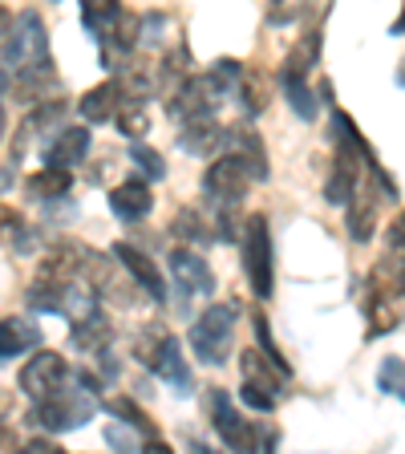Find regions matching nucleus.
<instances>
[{
	"instance_id": "nucleus-27",
	"label": "nucleus",
	"mask_w": 405,
	"mask_h": 454,
	"mask_svg": "<svg viewBox=\"0 0 405 454\" xmlns=\"http://www.w3.org/2000/svg\"><path fill=\"white\" fill-rule=\"evenodd\" d=\"M118 118V130L130 142H142V134L151 130V102H134V98H122V106L113 110Z\"/></svg>"
},
{
	"instance_id": "nucleus-25",
	"label": "nucleus",
	"mask_w": 405,
	"mask_h": 454,
	"mask_svg": "<svg viewBox=\"0 0 405 454\" xmlns=\"http://www.w3.org/2000/svg\"><path fill=\"white\" fill-rule=\"evenodd\" d=\"M191 77V53H187V45H175L167 57L159 61V74L151 77L159 90H167V94H175L183 82Z\"/></svg>"
},
{
	"instance_id": "nucleus-37",
	"label": "nucleus",
	"mask_w": 405,
	"mask_h": 454,
	"mask_svg": "<svg viewBox=\"0 0 405 454\" xmlns=\"http://www.w3.org/2000/svg\"><path fill=\"white\" fill-rule=\"evenodd\" d=\"M284 90H288V102H292V110L300 114L304 122H312V118L321 114V110H316V94H312L304 82H284Z\"/></svg>"
},
{
	"instance_id": "nucleus-38",
	"label": "nucleus",
	"mask_w": 405,
	"mask_h": 454,
	"mask_svg": "<svg viewBox=\"0 0 405 454\" xmlns=\"http://www.w3.org/2000/svg\"><path fill=\"white\" fill-rule=\"evenodd\" d=\"M102 434H105V442H110L118 454H138V438H134V430H126L122 422H110Z\"/></svg>"
},
{
	"instance_id": "nucleus-14",
	"label": "nucleus",
	"mask_w": 405,
	"mask_h": 454,
	"mask_svg": "<svg viewBox=\"0 0 405 454\" xmlns=\"http://www.w3.org/2000/svg\"><path fill=\"white\" fill-rule=\"evenodd\" d=\"M85 154H90V130H85V126H61V130L53 134V142L41 151V159L53 170H69V167H77Z\"/></svg>"
},
{
	"instance_id": "nucleus-32",
	"label": "nucleus",
	"mask_w": 405,
	"mask_h": 454,
	"mask_svg": "<svg viewBox=\"0 0 405 454\" xmlns=\"http://www.w3.org/2000/svg\"><path fill=\"white\" fill-rule=\"evenodd\" d=\"M162 337H167V329L162 325H142V333L134 337V357L142 361V365H154V357H159V349H162Z\"/></svg>"
},
{
	"instance_id": "nucleus-46",
	"label": "nucleus",
	"mask_w": 405,
	"mask_h": 454,
	"mask_svg": "<svg viewBox=\"0 0 405 454\" xmlns=\"http://www.w3.org/2000/svg\"><path fill=\"white\" fill-rule=\"evenodd\" d=\"M0 442H4V422H0Z\"/></svg>"
},
{
	"instance_id": "nucleus-18",
	"label": "nucleus",
	"mask_w": 405,
	"mask_h": 454,
	"mask_svg": "<svg viewBox=\"0 0 405 454\" xmlns=\"http://www.w3.org/2000/svg\"><path fill=\"white\" fill-rule=\"evenodd\" d=\"M118 106H122V85H118V77H110V82L85 90L82 102H77V110H82L85 122H110Z\"/></svg>"
},
{
	"instance_id": "nucleus-7",
	"label": "nucleus",
	"mask_w": 405,
	"mask_h": 454,
	"mask_svg": "<svg viewBox=\"0 0 405 454\" xmlns=\"http://www.w3.org/2000/svg\"><path fill=\"white\" fill-rule=\"evenodd\" d=\"M239 397H244L252 410H260V414H272L276 402H280L284 386H288V378H284L276 365H268L264 357H260V349H247L244 357H239Z\"/></svg>"
},
{
	"instance_id": "nucleus-24",
	"label": "nucleus",
	"mask_w": 405,
	"mask_h": 454,
	"mask_svg": "<svg viewBox=\"0 0 405 454\" xmlns=\"http://www.w3.org/2000/svg\"><path fill=\"white\" fill-rule=\"evenodd\" d=\"M122 12L126 9L118 4V0H85V4H82V20H85V28L97 37V45H102V41L113 33V25L122 20Z\"/></svg>"
},
{
	"instance_id": "nucleus-30",
	"label": "nucleus",
	"mask_w": 405,
	"mask_h": 454,
	"mask_svg": "<svg viewBox=\"0 0 405 454\" xmlns=\"http://www.w3.org/2000/svg\"><path fill=\"white\" fill-rule=\"evenodd\" d=\"M239 98H244L247 114H264L268 98H272V85H268L264 74H255V69H244V77H239Z\"/></svg>"
},
{
	"instance_id": "nucleus-23",
	"label": "nucleus",
	"mask_w": 405,
	"mask_h": 454,
	"mask_svg": "<svg viewBox=\"0 0 405 454\" xmlns=\"http://www.w3.org/2000/svg\"><path fill=\"white\" fill-rule=\"evenodd\" d=\"M41 345V329L37 325L20 321V317H9L0 321V357H17V353H28Z\"/></svg>"
},
{
	"instance_id": "nucleus-17",
	"label": "nucleus",
	"mask_w": 405,
	"mask_h": 454,
	"mask_svg": "<svg viewBox=\"0 0 405 454\" xmlns=\"http://www.w3.org/2000/svg\"><path fill=\"white\" fill-rule=\"evenodd\" d=\"M227 142V126H219L215 118H199V122H187L179 134V146L187 154H199V159H207V154H219Z\"/></svg>"
},
{
	"instance_id": "nucleus-42",
	"label": "nucleus",
	"mask_w": 405,
	"mask_h": 454,
	"mask_svg": "<svg viewBox=\"0 0 405 454\" xmlns=\"http://www.w3.org/2000/svg\"><path fill=\"white\" fill-rule=\"evenodd\" d=\"M187 450H191V454H215V450H211L207 442H199L195 434H187Z\"/></svg>"
},
{
	"instance_id": "nucleus-31",
	"label": "nucleus",
	"mask_w": 405,
	"mask_h": 454,
	"mask_svg": "<svg viewBox=\"0 0 405 454\" xmlns=\"http://www.w3.org/2000/svg\"><path fill=\"white\" fill-rule=\"evenodd\" d=\"M255 340H260V357L268 361V365H276L284 373V378H292V365H288V361H284V353L276 349V340H272V325H268V317L260 309H255Z\"/></svg>"
},
{
	"instance_id": "nucleus-19",
	"label": "nucleus",
	"mask_w": 405,
	"mask_h": 454,
	"mask_svg": "<svg viewBox=\"0 0 405 454\" xmlns=\"http://www.w3.org/2000/svg\"><path fill=\"white\" fill-rule=\"evenodd\" d=\"M223 146H231L227 154H236V159L247 162L252 179H260V183L268 179V151H264V142L255 138L247 126H236V130H227V142H223Z\"/></svg>"
},
{
	"instance_id": "nucleus-3",
	"label": "nucleus",
	"mask_w": 405,
	"mask_h": 454,
	"mask_svg": "<svg viewBox=\"0 0 405 454\" xmlns=\"http://www.w3.org/2000/svg\"><path fill=\"white\" fill-rule=\"evenodd\" d=\"M236 317L239 309L231 301L227 304H211L203 309V317L191 329V349L203 365H223L227 353H231V337H236Z\"/></svg>"
},
{
	"instance_id": "nucleus-4",
	"label": "nucleus",
	"mask_w": 405,
	"mask_h": 454,
	"mask_svg": "<svg viewBox=\"0 0 405 454\" xmlns=\"http://www.w3.org/2000/svg\"><path fill=\"white\" fill-rule=\"evenodd\" d=\"M94 410H97V402H90L85 394L61 386L57 394L33 402V410H28V422L41 426V430H49V434H66V430H77V426L90 422V418H94Z\"/></svg>"
},
{
	"instance_id": "nucleus-5",
	"label": "nucleus",
	"mask_w": 405,
	"mask_h": 454,
	"mask_svg": "<svg viewBox=\"0 0 405 454\" xmlns=\"http://www.w3.org/2000/svg\"><path fill=\"white\" fill-rule=\"evenodd\" d=\"M244 268L252 280V293L260 301H268L276 288V264H272V227L268 215H247L244 219Z\"/></svg>"
},
{
	"instance_id": "nucleus-33",
	"label": "nucleus",
	"mask_w": 405,
	"mask_h": 454,
	"mask_svg": "<svg viewBox=\"0 0 405 454\" xmlns=\"http://www.w3.org/2000/svg\"><path fill=\"white\" fill-rule=\"evenodd\" d=\"M130 159L142 167L146 179H162V175H167V159H162L154 146H146V142H130Z\"/></svg>"
},
{
	"instance_id": "nucleus-35",
	"label": "nucleus",
	"mask_w": 405,
	"mask_h": 454,
	"mask_svg": "<svg viewBox=\"0 0 405 454\" xmlns=\"http://www.w3.org/2000/svg\"><path fill=\"white\" fill-rule=\"evenodd\" d=\"M207 77L219 85V90H223V94H231V90L239 85V77H244V66H239L236 57H219L215 66L207 69Z\"/></svg>"
},
{
	"instance_id": "nucleus-8",
	"label": "nucleus",
	"mask_w": 405,
	"mask_h": 454,
	"mask_svg": "<svg viewBox=\"0 0 405 454\" xmlns=\"http://www.w3.org/2000/svg\"><path fill=\"white\" fill-rule=\"evenodd\" d=\"M207 414L215 422L219 438L227 442L231 454H260V426H252L236 406H231V397L227 389H207Z\"/></svg>"
},
{
	"instance_id": "nucleus-44",
	"label": "nucleus",
	"mask_w": 405,
	"mask_h": 454,
	"mask_svg": "<svg viewBox=\"0 0 405 454\" xmlns=\"http://www.w3.org/2000/svg\"><path fill=\"white\" fill-rule=\"evenodd\" d=\"M9 94V69H0V98Z\"/></svg>"
},
{
	"instance_id": "nucleus-6",
	"label": "nucleus",
	"mask_w": 405,
	"mask_h": 454,
	"mask_svg": "<svg viewBox=\"0 0 405 454\" xmlns=\"http://www.w3.org/2000/svg\"><path fill=\"white\" fill-rule=\"evenodd\" d=\"M332 142H337V151H332V175H329V183H324V199L337 203V207H345L361 187V170H365L369 162H378V154H373L369 142L353 146L349 138H337V134H332Z\"/></svg>"
},
{
	"instance_id": "nucleus-11",
	"label": "nucleus",
	"mask_w": 405,
	"mask_h": 454,
	"mask_svg": "<svg viewBox=\"0 0 405 454\" xmlns=\"http://www.w3.org/2000/svg\"><path fill=\"white\" fill-rule=\"evenodd\" d=\"M69 381V365L61 353H33V361H25V369H20V389H25L33 402H41V397L57 394V389Z\"/></svg>"
},
{
	"instance_id": "nucleus-16",
	"label": "nucleus",
	"mask_w": 405,
	"mask_h": 454,
	"mask_svg": "<svg viewBox=\"0 0 405 454\" xmlns=\"http://www.w3.org/2000/svg\"><path fill=\"white\" fill-rule=\"evenodd\" d=\"M378 215H381V199L378 191L357 187V195L349 199V239L353 244H369L378 231Z\"/></svg>"
},
{
	"instance_id": "nucleus-39",
	"label": "nucleus",
	"mask_w": 405,
	"mask_h": 454,
	"mask_svg": "<svg viewBox=\"0 0 405 454\" xmlns=\"http://www.w3.org/2000/svg\"><path fill=\"white\" fill-rule=\"evenodd\" d=\"M17 454H61L53 442H45V438H33V442H25Z\"/></svg>"
},
{
	"instance_id": "nucleus-26",
	"label": "nucleus",
	"mask_w": 405,
	"mask_h": 454,
	"mask_svg": "<svg viewBox=\"0 0 405 454\" xmlns=\"http://www.w3.org/2000/svg\"><path fill=\"white\" fill-rule=\"evenodd\" d=\"M0 239H4L12 252H33V227H28V219L20 215L17 207H9V203H0Z\"/></svg>"
},
{
	"instance_id": "nucleus-45",
	"label": "nucleus",
	"mask_w": 405,
	"mask_h": 454,
	"mask_svg": "<svg viewBox=\"0 0 405 454\" xmlns=\"http://www.w3.org/2000/svg\"><path fill=\"white\" fill-rule=\"evenodd\" d=\"M4 126L9 122H4V110H0V142H4Z\"/></svg>"
},
{
	"instance_id": "nucleus-41",
	"label": "nucleus",
	"mask_w": 405,
	"mask_h": 454,
	"mask_svg": "<svg viewBox=\"0 0 405 454\" xmlns=\"http://www.w3.org/2000/svg\"><path fill=\"white\" fill-rule=\"evenodd\" d=\"M300 17V9H272L268 12V20H272V25H288V20H296Z\"/></svg>"
},
{
	"instance_id": "nucleus-13",
	"label": "nucleus",
	"mask_w": 405,
	"mask_h": 454,
	"mask_svg": "<svg viewBox=\"0 0 405 454\" xmlns=\"http://www.w3.org/2000/svg\"><path fill=\"white\" fill-rule=\"evenodd\" d=\"M170 276L179 280V288L187 296H211L215 293V272L195 247H175L170 252Z\"/></svg>"
},
{
	"instance_id": "nucleus-12",
	"label": "nucleus",
	"mask_w": 405,
	"mask_h": 454,
	"mask_svg": "<svg viewBox=\"0 0 405 454\" xmlns=\"http://www.w3.org/2000/svg\"><path fill=\"white\" fill-rule=\"evenodd\" d=\"M110 255L118 260V268H122L126 276H130L134 284H138L142 293L151 296L154 304H162L167 301V280H162V272H159V264H154L146 252H138V247H130V244H113L110 247Z\"/></svg>"
},
{
	"instance_id": "nucleus-20",
	"label": "nucleus",
	"mask_w": 405,
	"mask_h": 454,
	"mask_svg": "<svg viewBox=\"0 0 405 454\" xmlns=\"http://www.w3.org/2000/svg\"><path fill=\"white\" fill-rule=\"evenodd\" d=\"M316 61H321V28H308V33L292 45V53L284 57L280 77L284 82H304V74L316 69Z\"/></svg>"
},
{
	"instance_id": "nucleus-36",
	"label": "nucleus",
	"mask_w": 405,
	"mask_h": 454,
	"mask_svg": "<svg viewBox=\"0 0 405 454\" xmlns=\"http://www.w3.org/2000/svg\"><path fill=\"white\" fill-rule=\"evenodd\" d=\"M175 236H183V239H195V244H203V239L211 236L207 231V223H203V215H199V211H191V207H183L179 215H175Z\"/></svg>"
},
{
	"instance_id": "nucleus-29",
	"label": "nucleus",
	"mask_w": 405,
	"mask_h": 454,
	"mask_svg": "<svg viewBox=\"0 0 405 454\" xmlns=\"http://www.w3.org/2000/svg\"><path fill=\"white\" fill-rule=\"evenodd\" d=\"M69 187H74V175H69V170L41 167L37 175H28V195H37V199H61Z\"/></svg>"
},
{
	"instance_id": "nucleus-21",
	"label": "nucleus",
	"mask_w": 405,
	"mask_h": 454,
	"mask_svg": "<svg viewBox=\"0 0 405 454\" xmlns=\"http://www.w3.org/2000/svg\"><path fill=\"white\" fill-rule=\"evenodd\" d=\"M110 340H113V325H110V317H105L102 309L90 312L85 321H77L74 329H69V345L82 349V353H97V349H105Z\"/></svg>"
},
{
	"instance_id": "nucleus-2",
	"label": "nucleus",
	"mask_w": 405,
	"mask_h": 454,
	"mask_svg": "<svg viewBox=\"0 0 405 454\" xmlns=\"http://www.w3.org/2000/svg\"><path fill=\"white\" fill-rule=\"evenodd\" d=\"M53 66V57H49V37H45V20L37 17L33 9L17 12L9 25V37L0 45V69H45Z\"/></svg>"
},
{
	"instance_id": "nucleus-28",
	"label": "nucleus",
	"mask_w": 405,
	"mask_h": 454,
	"mask_svg": "<svg viewBox=\"0 0 405 454\" xmlns=\"http://www.w3.org/2000/svg\"><path fill=\"white\" fill-rule=\"evenodd\" d=\"M102 406L110 410V414L118 418V422H122L126 430H138V434H146V438H159V434H154V418L146 414L142 406H134L130 397H105Z\"/></svg>"
},
{
	"instance_id": "nucleus-10",
	"label": "nucleus",
	"mask_w": 405,
	"mask_h": 454,
	"mask_svg": "<svg viewBox=\"0 0 405 454\" xmlns=\"http://www.w3.org/2000/svg\"><path fill=\"white\" fill-rule=\"evenodd\" d=\"M252 170H247L244 159H236V154H219L215 162L207 167V175H203V195L215 199L219 207H231V203H239V199L252 191Z\"/></svg>"
},
{
	"instance_id": "nucleus-43",
	"label": "nucleus",
	"mask_w": 405,
	"mask_h": 454,
	"mask_svg": "<svg viewBox=\"0 0 405 454\" xmlns=\"http://www.w3.org/2000/svg\"><path fill=\"white\" fill-rule=\"evenodd\" d=\"M9 25H12V17H9V9L0 4V45H4V37H9Z\"/></svg>"
},
{
	"instance_id": "nucleus-22",
	"label": "nucleus",
	"mask_w": 405,
	"mask_h": 454,
	"mask_svg": "<svg viewBox=\"0 0 405 454\" xmlns=\"http://www.w3.org/2000/svg\"><path fill=\"white\" fill-rule=\"evenodd\" d=\"M154 373H159L167 386H175V389H183L187 394L191 389V369H187V361H183V349H179V340L170 337H162V349H159V357H154Z\"/></svg>"
},
{
	"instance_id": "nucleus-15",
	"label": "nucleus",
	"mask_w": 405,
	"mask_h": 454,
	"mask_svg": "<svg viewBox=\"0 0 405 454\" xmlns=\"http://www.w3.org/2000/svg\"><path fill=\"white\" fill-rule=\"evenodd\" d=\"M110 207H113V215L122 219V223H138V219L151 215L154 195H151V187H146L142 179H126V183H118V187L110 191Z\"/></svg>"
},
{
	"instance_id": "nucleus-1",
	"label": "nucleus",
	"mask_w": 405,
	"mask_h": 454,
	"mask_svg": "<svg viewBox=\"0 0 405 454\" xmlns=\"http://www.w3.org/2000/svg\"><path fill=\"white\" fill-rule=\"evenodd\" d=\"M361 309H365V321H369V337L393 333L401 325V255H386V260L373 264V272L365 280Z\"/></svg>"
},
{
	"instance_id": "nucleus-34",
	"label": "nucleus",
	"mask_w": 405,
	"mask_h": 454,
	"mask_svg": "<svg viewBox=\"0 0 405 454\" xmlns=\"http://www.w3.org/2000/svg\"><path fill=\"white\" fill-rule=\"evenodd\" d=\"M378 386H381V394H389V397H401L405 394V365H401V357H386V361H381Z\"/></svg>"
},
{
	"instance_id": "nucleus-40",
	"label": "nucleus",
	"mask_w": 405,
	"mask_h": 454,
	"mask_svg": "<svg viewBox=\"0 0 405 454\" xmlns=\"http://www.w3.org/2000/svg\"><path fill=\"white\" fill-rule=\"evenodd\" d=\"M138 454H175V450H170V446L162 442V438H146V442L138 446Z\"/></svg>"
},
{
	"instance_id": "nucleus-9",
	"label": "nucleus",
	"mask_w": 405,
	"mask_h": 454,
	"mask_svg": "<svg viewBox=\"0 0 405 454\" xmlns=\"http://www.w3.org/2000/svg\"><path fill=\"white\" fill-rule=\"evenodd\" d=\"M223 90H219L215 82H211L207 74H191L187 82L170 94V102H167V114L175 118V122H199V118H215V110H219V102H223Z\"/></svg>"
}]
</instances>
